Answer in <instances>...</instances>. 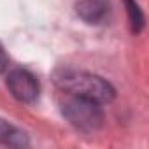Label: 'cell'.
Segmentation results:
<instances>
[{
    "label": "cell",
    "instance_id": "obj_1",
    "mask_svg": "<svg viewBox=\"0 0 149 149\" xmlns=\"http://www.w3.org/2000/svg\"><path fill=\"white\" fill-rule=\"evenodd\" d=\"M54 83L60 90L67 91L68 95L83 97L100 105L109 104L116 95L114 88L100 76H95V74H90L84 70L68 68V67L58 68L54 72Z\"/></svg>",
    "mask_w": 149,
    "mask_h": 149
},
{
    "label": "cell",
    "instance_id": "obj_2",
    "mask_svg": "<svg viewBox=\"0 0 149 149\" xmlns=\"http://www.w3.org/2000/svg\"><path fill=\"white\" fill-rule=\"evenodd\" d=\"M61 111L70 125H74L79 130H84V132L98 130L104 123V111H102L100 104L83 98V97L70 95L63 102Z\"/></svg>",
    "mask_w": 149,
    "mask_h": 149
},
{
    "label": "cell",
    "instance_id": "obj_3",
    "mask_svg": "<svg viewBox=\"0 0 149 149\" xmlns=\"http://www.w3.org/2000/svg\"><path fill=\"white\" fill-rule=\"evenodd\" d=\"M7 88L13 93V97L19 102H33L39 95V83L35 79V76L28 70H13L7 77Z\"/></svg>",
    "mask_w": 149,
    "mask_h": 149
},
{
    "label": "cell",
    "instance_id": "obj_4",
    "mask_svg": "<svg viewBox=\"0 0 149 149\" xmlns=\"http://www.w3.org/2000/svg\"><path fill=\"white\" fill-rule=\"evenodd\" d=\"M109 2L107 0H77L76 13L81 19H84L90 25L102 23L109 14Z\"/></svg>",
    "mask_w": 149,
    "mask_h": 149
},
{
    "label": "cell",
    "instance_id": "obj_5",
    "mask_svg": "<svg viewBox=\"0 0 149 149\" xmlns=\"http://www.w3.org/2000/svg\"><path fill=\"white\" fill-rule=\"evenodd\" d=\"M26 135L19 132L16 126L7 123L6 119H0V144H7V146H26Z\"/></svg>",
    "mask_w": 149,
    "mask_h": 149
},
{
    "label": "cell",
    "instance_id": "obj_6",
    "mask_svg": "<svg viewBox=\"0 0 149 149\" xmlns=\"http://www.w3.org/2000/svg\"><path fill=\"white\" fill-rule=\"evenodd\" d=\"M125 6H126V13H128L130 26L135 33H139L144 28V14H142L140 7L135 4V0H125Z\"/></svg>",
    "mask_w": 149,
    "mask_h": 149
},
{
    "label": "cell",
    "instance_id": "obj_7",
    "mask_svg": "<svg viewBox=\"0 0 149 149\" xmlns=\"http://www.w3.org/2000/svg\"><path fill=\"white\" fill-rule=\"evenodd\" d=\"M7 65H9V58H7V53H6V49L2 47V44H0V74H2V72L7 68Z\"/></svg>",
    "mask_w": 149,
    "mask_h": 149
}]
</instances>
